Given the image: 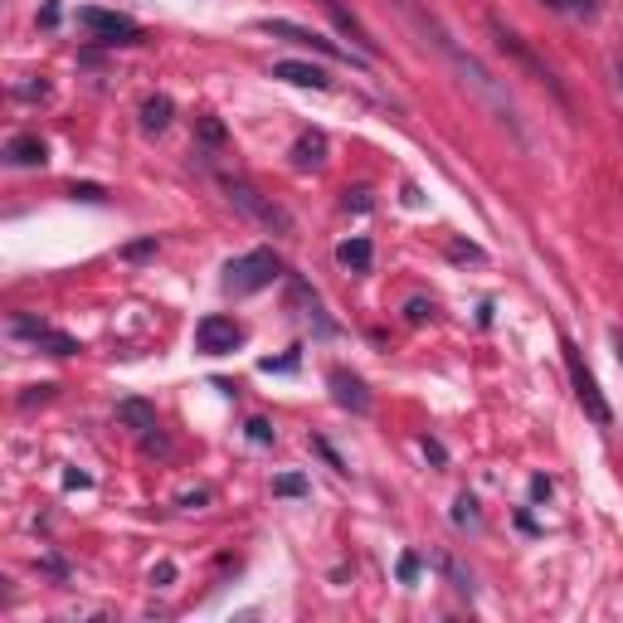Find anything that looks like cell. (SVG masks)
I'll return each instance as SVG.
<instances>
[{
    "instance_id": "obj_1",
    "label": "cell",
    "mask_w": 623,
    "mask_h": 623,
    "mask_svg": "<svg viewBox=\"0 0 623 623\" xmlns=\"http://www.w3.org/2000/svg\"><path fill=\"white\" fill-rule=\"evenodd\" d=\"M224 196H230V205H234V210H244L248 220H258L264 230L292 234V214L282 210L274 196H264L258 186H248V180H240V176H224Z\"/></svg>"
},
{
    "instance_id": "obj_2",
    "label": "cell",
    "mask_w": 623,
    "mask_h": 623,
    "mask_svg": "<svg viewBox=\"0 0 623 623\" xmlns=\"http://www.w3.org/2000/svg\"><path fill=\"white\" fill-rule=\"evenodd\" d=\"M278 274H282V264H278L274 248H254V254L230 258V268H224V292L248 298V292H264Z\"/></svg>"
},
{
    "instance_id": "obj_3",
    "label": "cell",
    "mask_w": 623,
    "mask_h": 623,
    "mask_svg": "<svg viewBox=\"0 0 623 623\" xmlns=\"http://www.w3.org/2000/svg\"><path fill=\"white\" fill-rule=\"evenodd\" d=\"M565 370H570V385H575V400H580V410L594 419V424H614V410H609V400H604V390H599V380H594V370L585 366V356H580V346L575 342H565Z\"/></svg>"
},
{
    "instance_id": "obj_4",
    "label": "cell",
    "mask_w": 623,
    "mask_h": 623,
    "mask_svg": "<svg viewBox=\"0 0 623 623\" xmlns=\"http://www.w3.org/2000/svg\"><path fill=\"white\" fill-rule=\"evenodd\" d=\"M10 336L25 342V346H35V351H49V356H78V342L69 332H59V326L40 322V316H25V312L10 316Z\"/></svg>"
},
{
    "instance_id": "obj_5",
    "label": "cell",
    "mask_w": 623,
    "mask_h": 623,
    "mask_svg": "<svg viewBox=\"0 0 623 623\" xmlns=\"http://www.w3.org/2000/svg\"><path fill=\"white\" fill-rule=\"evenodd\" d=\"M78 30H88L93 40L103 44H137L142 40V25L132 15H118V10H98V5H84L78 10Z\"/></svg>"
},
{
    "instance_id": "obj_6",
    "label": "cell",
    "mask_w": 623,
    "mask_h": 623,
    "mask_svg": "<svg viewBox=\"0 0 623 623\" xmlns=\"http://www.w3.org/2000/svg\"><path fill=\"white\" fill-rule=\"evenodd\" d=\"M244 342V326L234 322V316H224V312H210V316H200V326H196V346L205 351V356H230L234 346Z\"/></svg>"
},
{
    "instance_id": "obj_7",
    "label": "cell",
    "mask_w": 623,
    "mask_h": 623,
    "mask_svg": "<svg viewBox=\"0 0 623 623\" xmlns=\"http://www.w3.org/2000/svg\"><path fill=\"white\" fill-rule=\"evenodd\" d=\"M264 35H274V40H288V44H302V49H316V54H326V59H351L346 49H336L326 35H316V30L308 25H292V20H264Z\"/></svg>"
},
{
    "instance_id": "obj_8",
    "label": "cell",
    "mask_w": 623,
    "mask_h": 623,
    "mask_svg": "<svg viewBox=\"0 0 623 623\" xmlns=\"http://www.w3.org/2000/svg\"><path fill=\"white\" fill-rule=\"evenodd\" d=\"M322 10H326V15L336 20V30H342V35H346L351 44H356V49L366 54V59H376V54H380V44L370 40V30L360 25V20H356V10H351L346 0H322Z\"/></svg>"
},
{
    "instance_id": "obj_9",
    "label": "cell",
    "mask_w": 623,
    "mask_h": 623,
    "mask_svg": "<svg viewBox=\"0 0 623 623\" xmlns=\"http://www.w3.org/2000/svg\"><path fill=\"white\" fill-rule=\"evenodd\" d=\"M326 385H332V400L342 404V410H351V414L370 410V390H366V380H360V376H351V370L336 366L332 376H326Z\"/></svg>"
},
{
    "instance_id": "obj_10",
    "label": "cell",
    "mask_w": 623,
    "mask_h": 623,
    "mask_svg": "<svg viewBox=\"0 0 623 623\" xmlns=\"http://www.w3.org/2000/svg\"><path fill=\"white\" fill-rule=\"evenodd\" d=\"M274 78H282V84H298V88H316V93H326V88H332V78L316 69V64H298V59L274 64Z\"/></svg>"
},
{
    "instance_id": "obj_11",
    "label": "cell",
    "mask_w": 623,
    "mask_h": 623,
    "mask_svg": "<svg viewBox=\"0 0 623 623\" xmlns=\"http://www.w3.org/2000/svg\"><path fill=\"white\" fill-rule=\"evenodd\" d=\"M5 162L10 166H44L49 162V146H44L35 132H20V137L5 142Z\"/></svg>"
},
{
    "instance_id": "obj_12",
    "label": "cell",
    "mask_w": 623,
    "mask_h": 623,
    "mask_svg": "<svg viewBox=\"0 0 623 623\" xmlns=\"http://www.w3.org/2000/svg\"><path fill=\"white\" fill-rule=\"evenodd\" d=\"M292 166H298V171H316V166H326V137L322 132H302V137L292 142Z\"/></svg>"
},
{
    "instance_id": "obj_13",
    "label": "cell",
    "mask_w": 623,
    "mask_h": 623,
    "mask_svg": "<svg viewBox=\"0 0 623 623\" xmlns=\"http://www.w3.org/2000/svg\"><path fill=\"white\" fill-rule=\"evenodd\" d=\"M288 292H292V308H302L298 316H312V322H316V332H336V326L326 322V312H322V298H316V292L308 288V282H302V278H292V282H288Z\"/></svg>"
},
{
    "instance_id": "obj_14",
    "label": "cell",
    "mask_w": 623,
    "mask_h": 623,
    "mask_svg": "<svg viewBox=\"0 0 623 623\" xmlns=\"http://www.w3.org/2000/svg\"><path fill=\"white\" fill-rule=\"evenodd\" d=\"M336 264L351 268V274H370V264H376V248H370V240H346L342 248H336Z\"/></svg>"
},
{
    "instance_id": "obj_15",
    "label": "cell",
    "mask_w": 623,
    "mask_h": 623,
    "mask_svg": "<svg viewBox=\"0 0 623 623\" xmlns=\"http://www.w3.org/2000/svg\"><path fill=\"white\" fill-rule=\"evenodd\" d=\"M118 424H127L132 434L146 438V434L156 429V410H152L146 400H122V404H118Z\"/></svg>"
},
{
    "instance_id": "obj_16",
    "label": "cell",
    "mask_w": 623,
    "mask_h": 623,
    "mask_svg": "<svg viewBox=\"0 0 623 623\" xmlns=\"http://www.w3.org/2000/svg\"><path fill=\"white\" fill-rule=\"evenodd\" d=\"M171 118H176V103L166 93H152L142 103V132H166L171 127Z\"/></svg>"
},
{
    "instance_id": "obj_17",
    "label": "cell",
    "mask_w": 623,
    "mask_h": 623,
    "mask_svg": "<svg viewBox=\"0 0 623 623\" xmlns=\"http://www.w3.org/2000/svg\"><path fill=\"white\" fill-rule=\"evenodd\" d=\"M274 492H278V497H302V492H308V482H302L298 472H288V478L274 482Z\"/></svg>"
},
{
    "instance_id": "obj_18",
    "label": "cell",
    "mask_w": 623,
    "mask_h": 623,
    "mask_svg": "<svg viewBox=\"0 0 623 623\" xmlns=\"http://www.w3.org/2000/svg\"><path fill=\"white\" fill-rule=\"evenodd\" d=\"M248 438H254V444H274V424H268V419H248Z\"/></svg>"
},
{
    "instance_id": "obj_19",
    "label": "cell",
    "mask_w": 623,
    "mask_h": 623,
    "mask_svg": "<svg viewBox=\"0 0 623 623\" xmlns=\"http://www.w3.org/2000/svg\"><path fill=\"white\" fill-rule=\"evenodd\" d=\"M453 516H458L463 526H478V502H472V497L463 492V497H458V512H453Z\"/></svg>"
},
{
    "instance_id": "obj_20",
    "label": "cell",
    "mask_w": 623,
    "mask_h": 623,
    "mask_svg": "<svg viewBox=\"0 0 623 623\" xmlns=\"http://www.w3.org/2000/svg\"><path fill=\"white\" fill-rule=\"evenodd\" d=\"M200 142H205V146H224V127L214 118H205V122H200Z\"/></svg>"
},
{
    "instance_id": "obj_21",
    "label": "cell",
    "mask_w": 623,
    "mask_h": 623,
    "mask_svg": "<svg viewBox=\"0 0 623 623\" xmlns=\"http://www.w3.org/2000/svg\"><path fill=\"white\" fill-rule=\"evenodd\" d=\"M444 570L453 575V585H458L463 594H468V589H472V575H463V565H458V560H444Z\"/></svg>"
},
{
    "instance_id": "obj_22",
    "label": "cell",
    "mask_w": 623,
    "mask_h": 623,
    "mask_svg": "<svg viewBox=\"0 0 623 623\" xmlns=\"http://www.w3.org/2000/svg\"><path fill=\"white\" fill-rule=\"evenodd\" d=\"M424 316H434V302H424V298H410V322H424Z\"/></svg>"
},
{
    "instance_id": "obj_23",
    "label": "cell",
    "mask_w": 623,
    "mask_h": 623,
    "mask_svg": "<svg viewBox=\"0 0 623 623\" xmlns=\"http://www.w3.org/2000/svg\"><path fill=\"white\" fill-rule=\"evenodd\" d=\"M550 10H570V15H585L589 10V0H546Z\"/></svg>"
},
{
    "instance_id": "obj_24",
    "label": "cell",
    "mask_w": 623,
    "mask_h": 623,
    "mask_svg": "<svg viewBox=\"0 0 623 623\" xmlns=\"http://www.w3.org/2000/svg\"><path fill=\"white\" fill-rule=\"evenodd\" d=\"M205 502H210L205 487H200V492H186V497H180V507H205Z\"/></svg>"
},
{
    "instance_id": "obj_25",
    "label": "cell",
    "mask_w": 623,
    "mask_h": 623,
    "mask_svg": "<svg viewBox=\"0 0 623 623\" xmlns=\"http://www.w3.org/2000/svg\"><path fill=\"white\" fill-rule=\"evenodd\" d=\"M448 254H453V258H482V248H472V244H453Z\"/></svg>"
},
{
    "instance_id": "obj_26",
    "label": "cell",
    "mask_w": 623,
    "mask_h": 623,
    "mask_svg": "<svg viewBox=\"0 0 623 623\" xmlns=\"http://www.w3.org/2000/svg\"><path fill=\"white\" fill-rule=\"evenodd\" d=\"M74 196L78 200H103V190H98V186H74Z\"/></svg>"
},
{
    "instance_id": "obj_27",
    "label": "cell",
    "mask_w": 623,
    "mask_h": 623,
    "mask_svg": "<svg viewBox=\"0 0 623 623\" xmlns=\"http://www.w3.org/2000/svg\"><path fill=\"white\" fill-rule=\"evenodd\" d=\"M298 366V356H282V360H264V370H292Z\"/></svg>"
},
{
    "instance_id": "obj_28",
    "label": "cell",
    "mask_w": 623,
    "mask_h": 623,
    "mask_svg": "<svg viewBox=\"0 0 623 623\" xmlns=\"http://www.w3.org/2000/svg\"><path fill=\"white\" fill-rule=\"evenodd\" d=\"M414 570H419V560H414V555H404V560H400V580H414Z\"/></svg>"
},
{
    "instance_id": "obj_29",
    "label": "cell",
    "mask_w": 623,
    "mask_h": 623,
    "mask_svg": "<svg viewBox=\"0 0 623 623\" xmlns=\"http://www.w3.org/2000/svg\"><path fill=\"white\" fill-rule=\"evenodd\" d=\"M146 254H156V244H132L127 248V258H146Z\"/></svg>"
},
{
    "instance_id": "obj_30",
    "label": "cell",
    "mask_w": 623,
    "mask_h": 623,
    "mask_svg": "<svg viewBox=\"0 0 623 623\" xmlns=\"http://www.w3.org/2000/svg\"><path fill=\"white\" fill-rule=\"evenodd\" d=\"M609 342H614V351H619V366H623V332H619V326L609 332Z\"/></svg>"
}]
</instances>
